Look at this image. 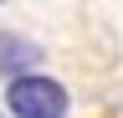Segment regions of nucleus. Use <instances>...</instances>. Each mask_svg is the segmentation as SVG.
Wrapping results in <instances>:
<instances>
[{
	"instance_id": "f257e3e1",
	"label": "nucleus",
	"mask_w": 123,
	"mask_h": 118,
	"mask_svg": "<svg viewBox=\"0 0 123 118\" xmlns=\"http://www.w3.org/2000/svg\"><path fill=\"white\" fill-rule=\"evenodd\" d=\"M5 108L15 118H67V87L56 77L31 72V77L5 82Z\"/></svg>"
},
{
	"instance_id": "f03ea898",
	"label": "nucleus",
	"mask_w": 123,
	"mask_h": 118,
	"mask_svg": "<svg viewBox=\"0 0 123 118\" xmlns=\"http://www.w3.org/2000/svg\"><path fill=\"white\" fill-rule=\"evenodd\" d=\"M36 56H41V51L31 46L26 36H15V31H0V77H10V82H15V77H31L26 67L36 62Z\"/></svg>"
}]
</instances>
